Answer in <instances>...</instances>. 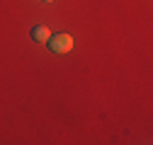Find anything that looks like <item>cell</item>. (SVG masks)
Instances as JSON below:
<instances>
[{"mask_svg": "<svg viewBox=\"0 0 153 145\" xmlns=\"http://www.w3.org/2000/svg\"><path fill=\"white\" fill-rule=\"evenodd\" d=\"M46 44L53 53H68L73 48V36L71 34H53V36H49Z\"/></svg>", "mask_w": 153, "mask_h": 145, "instance_id": "cell-1", "label": "cell"}, {"mask_svg": "<svg viewBox=\"0 0 153 145\" xmlns=\"http://www.w3.org/2000/svg\"><path fill=\"white\" fill-rule=\"evenodd\" d=\"M49 36H51V31H49V27H44V24H36V27L32 29V39H34L36 44H46Z\"/></svg>", "mask_w": 153, "mask_h": 145, "instance_id": "cell-2", "label": "cell"}]
</instances>
